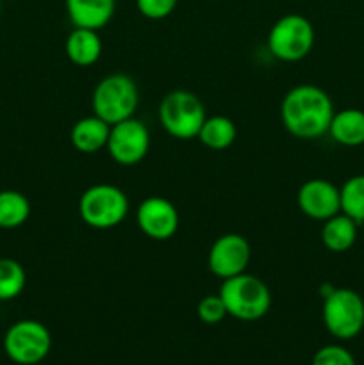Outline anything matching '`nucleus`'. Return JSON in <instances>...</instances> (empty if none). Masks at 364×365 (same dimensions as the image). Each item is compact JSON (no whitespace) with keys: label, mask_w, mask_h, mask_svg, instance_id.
<instances>
[{"label":"nucleus","mask_w":364,"mask_h":365,"mask_svg":"<svg viewBox=\"0 0 364 365\" xmlns=\"http://www.w3.org/2000/svg\"><path fill=\"white\" fill-rule=\"evenodd\" d=\"M196 316H198V319L203 324H211L213 327V324H220L228 314L220 294H209L203 296L198 302V305H196Z\"/></svg>","instance_id":"4be33fe9"},{"label":"nucleus","mask_w":364,"mask_h":365,"mask_svg":"<svg viewBox=\"0 0 364 365\" xmlns=\"http://www.w3.org/2000/svg\"><path fill=\"white\" fill-rule=\"evenodd\" d=\"M310 365H357L352 353L339 344H328L314 353Z\"/></svg>","instance_id":"5701e85b"},{"label":"nucleus","mask_w":364,"mask_h":365,"mask_svg":"<svg viewBox=\"0 0 364 365\" xmlns=\"http://www.w3.org/2000/svg\"><path fill=\"white\" fill-rule=\"evenodd\" d=\"M296 205L307 217L325 221L341 212V192L335 184L325 178H310L300 185Z\"/></svg>","instance_id":"f8f14e48"},{"label":"nucleus","mask_w":364,"mask_h":365,"mask_svg":"<svg viewBox=\"0 0 364 365\" xmlns=\"http://www.w3.org/2000/svg\"><path fill=\"white\" fill-rule=\"evenodd\" d=\"M31 217V202L20 191H0V228L14 230L27 223Z\"/></svg>","instance_id":"6ab92c4d"},{"label":"nucleus","mask_w":364,"mask_h":365,"mask_svg":"<svg viewBox=\"0 0 364 365\" xmlns=\"http://www.w3.org/2000/svg\"><path fill=\"white\" fill-rule=\"evenodd\" d=\"M206 107L195 93L175 89L163 96L159 103V123L168 135L181 141L196 139L203 121Z\"/></svg>","instance_id":"20e7f679"},{"label":"nucleus","mask_w":364,"mask_h":365,"mask_svg":"<svg viewBox=\"0 0 364 365\" xmlns=\"http://www.w3.org/2000/svg\"><path fill=\"white\" fill-rule=\"evenodd\" d=\"M102 50L103 45L98 31L93 29L74 27L64 41V53L68 61L81 68L93 66L102 56Z\"/></svg>","instance_id":"4468645a"},{"label":"nucleus","mask_w":364,"mask_h":365,"mask_svg":"<svg viewBox=\"0 0 364 365\" xmlns=\"http://www.w3.org/2000/svg\"><path fill=\"white\" fill-rule=\"evenodd\" d=\"M64 7L74 27L100 31L113 20L116 0H64Z\"/></svg>","instance_id":"ddd939ff"},{"label":"nucleus","mask_w":364,"mask_h":365,"mask_svg":"<svg viewBox=\"0 0 364 365\" xmlns=\"http://www.w3.org/2000/svg\"><path fill=\"white\" fill-rule=\"evenodd\" d=\"M178 0H136L139 13L148 20H164L177 7Z\"/></svg>","instance_id":"b1692460"},{"label":"nucleus","mask_w":364,"mask_h":365,"mask_svg":"<svg viewBox=\"0 0 364 365\" xmlns=\"http://www.w3.org/2000/svg\"><path fill=\"white\" fill-rule=\"evenodd\" d=\"M138 228L152 241H168L173 237L181 225L178 210L163 196H148L136 210Z\"/></svg>","instance_id":"9b49d317"},{"label":"nucleus","mask_w":364,"mask_h":365,"mask_svg":"<svg viewBox=\"0 0 364 365\" xmlns=\"http://www.w3.org/2000/svg\"><path fill=\"white\" fill-rule=\"evenodd\" d=\"M52 349V335L43 323L21 319L11 324L4 335V351L11 362L18 365H36L49 356Z\"/></svg>","instance_id":"6e6552de"},{"label":"nucleus","mask_w":364,"mask_h":365,"mask_svg":"<svg viewBox=\"0 0 364 365\" xmlns=\"http://www.w3.org/2000/svg\"><path fill=\"white\" fill-rule=\"evenodd\" d=\"M327 134L338 145L348 148L364 145V110L348 107L334 113Z\"/></svg>","instance_id":"dca6fc26"},{"label":"nucleus","mask_w":364,"mask_h":365,"mask_svg":"<svg viewBox=\"0 0 364 365\" xmlns=\"http://www.w3.org/2000/svg\"><path fill=\"white\" fill-rule=\"evenodd\" d=\"M334 113V102L328 93L314 84L295 86L285 93L280 103V120L284 128L303 141L327 134Z\"/></svg>","instance_id":"f257e3e1"},{"label":"nucleus","mask_w":364,"mask_h":365,"mask_svg":"<svg viewBox=\"0 0 364 365\" xmlns=\"http://www.w3.org/2000/svg\"><path fill=\"white\" fill-rule=\"evenodd\" d=\"M357 232H359V223H355L346 214L339 212L323 221V227H321V242L332 253L348 252L355 245Z\"/></svg>","instance_id":"f3484780"},{"label":"nucleus","mask_w":364,"mask_h":365,"mask_svg":"<svg viewBox=\"0 0 364 365\" xmlns=\"http://www.w3.org/2000/svg\"><path fill=\"white\" fill-rule=\"evenodd\" d=\"M218 294L223 299L228 316L245 323L263 319L271 309L270 287L248 273L223 280Z\"/></svg>","instance_id":"f03ea898"},{"label":"nucleus","mask_w":364,"mask_h":365,"mask_svg":"<svg viewBox=\"0 0 364 365\" xmlns=\"http://www.w3.org/2000/svg\"><path fill=\"white\" fill-rule=\"evenodd\" d=\"M27 274L14 259H0V302H11L24 292Z\"/></svg>","instance_id":"aec40b11"},{"label":"nucleus","mask_w":364,"mask_h":365,"mask_svg":"<svg viewBox=\"0 0 364 365\" xmlns=\"http://www.w3.org/2000/svg\"><path fill=\"white\" fill-rule=\"evenodd\" d=\"M314 41V25L303 14H284L268 32V50L282 63H298L305 59L313 52Z\"/></svg>","instance_id":"39448f33"},{"label":"nucleus","mask_w":364,"mask_h":365,"mask_svg":"<svg viewBox=\"0 0 364 365\" xmlns=\"http://www.w3.org/2000/svg\"><path fill=\"white\" fill-rule=\"evenodd\" d=\"M252 260V246L243 235L223 234L211 245L207 267L214 277L227 280L246 273Z\"/></svg>","instance_id":"9d476101"},{"label":"nucleus","mask_w":364,"mask_h":365,"mask_svg":"<svg viewBox=\"0 0 364 365\" xmlns=\"http://www.w3.org/2000/svg\"><path fill=\"white\" fill-rule=\"evenodd\" d=\"M341 192V212L352 217L355 223H364V175L350 177L339 187Z\"/></svg>","instance_id":"412c9836"},{"label":"nucleus","mask_w":364,"mask_h":365,"mask_svg":"<svg viewBox=\"0 0 364 365\" xmlns=\"http://www.w3.org/2000/svg\"><path fill=\"white\" fill-rule=\"evenodd\" d=\"M128 214V198L118 185L95 184L79 198V216L95 230H111Z\"/></svg>","instance_id":"423d86ee"},{"label":"nucleus","mask_w":364,"mask_h":365,"mask_svg":"<svg viewBox=\"0 0 364 365\" xmlns=\"http://www.w3.org/2000/svg\"><path fill=\"white\" fill-rule=\"evenodd\" d=\"M109 132L111 125L100 120L98 116H95V114L84 116L79 121H75V125L71 127V145H74L77 152L84 153V155H93V153L106 148Z\"/></svg>","instance_id":"2eb2a0df"},{"label":"nucleus","mask_w":364,"mask_h":365,"mask_svg":"<svg viewBox=\"0 0 364 365\" xmlns=\"http://www.w3.org/2000/svg\"><path fill=\"white\" fill-rule=\"evenodd\" d=\"M236 138H238V127H236V123L231 118L223 116V114L207 116L198 135H196V139L206 148L214 150V152L231 148L234 145Z\"/></svg>","instance_id":"a211bd4d"},{"label":"nucleus","mask_w":364,"mask_h":365,"mask_svg":"<svg viewBox=\"0 0 364 365\" xmlns=\"http://www.w3.org/2000/svg\"><path fill=\"white\" fill-rule=\"evenodd\" d=\"M139 107V89L134 78L125 73H111L95 86L91 110L106 123L114 125L134 118Z\"/></svg>","instance_id":"7ed1b4c3"},{"label":"nucleus","mask_w":364,"mask_h":365,"mask_svg":"<svg viewBox=\"0 0 364 365\" xmlns=\"http://www.w3.org/2000/svg\"><path fill=\"white\" fill-rule=\"evenodd\" d=\"M111 159L120 166H136L150 150V132L138 118H128L111 125L106 146Z\"/></svg>","instance_id":"1a4fd4ad"},{"label":"nucleus","mask_w":364,"mask_h":365,"mask_svg":"<svg viewBox=\"0 0 364 365\" xmlns=\"http://www.w3.org/2000/svg\"><path fill=\"white\" fill-rule=\"evenodd\" d=\"M321 317L332 337L339 341L355 339L364 328L363 296L352 289L334 287L327 296H323Z\"/></svg>","instance_id":"0eeeda50"}]
</instances>
